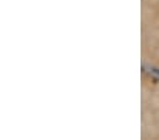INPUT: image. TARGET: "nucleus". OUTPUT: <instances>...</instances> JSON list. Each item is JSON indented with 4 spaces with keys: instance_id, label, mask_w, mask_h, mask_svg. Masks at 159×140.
Returning a JSON list of instances; mask_svg holds the SVG:
<instances>
[]
</instances>
